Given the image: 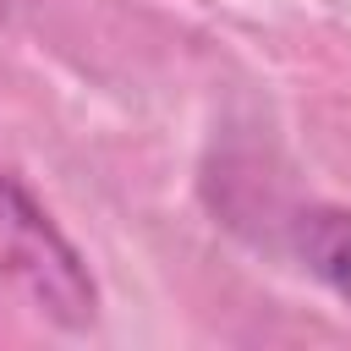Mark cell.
Wrapping results in <instances>:
<instances>
[{
  "mask_svg": "<svg viewBox=\"0 0 351 351\" xmlns=\"http://www.w3.org/2000/svg\"><path fill=\"white\" fill-rule=\"evenodd\" d=\"M0 274L60 329H88L99 318V285L82 252L11 170H0Z\"/></svg>",
  "mask_w": 351,
  "mask_h": 351,
  "instance_id": "6da1fadb",
  "label": "cell"
},
{
  "mask_svg": "<svg viewBox=\"0 0 351 351\" xmlns=\"http://www.w3.org/2000/svg\"><path fill=\"white\" fill-rule=\"evenodd\" d=\"M296 258L351 307V208H307L296 219Z\"/></svg>",
  "mask_w": 351,
  "mask_h": 351,
  "instance_id": "7a4b0ae2",
  "label": "cell"
}]
</instances>
